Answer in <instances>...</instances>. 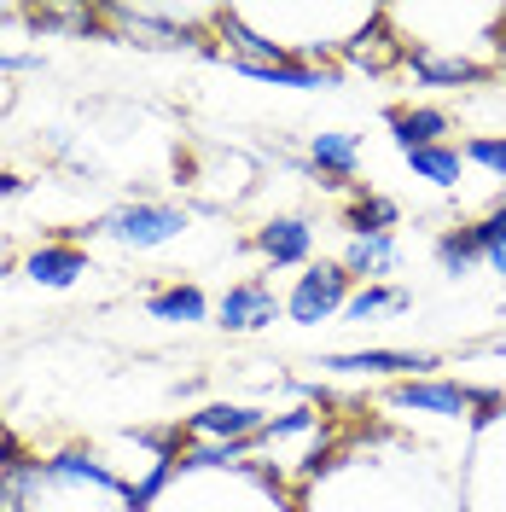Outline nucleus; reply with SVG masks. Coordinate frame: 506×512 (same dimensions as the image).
Instances as JSON below:
<instances>
[{
	"mask_svg": "<svg viewBox=\"0 0 506 512\" xmlns=\"http://www.w3.org/2000/svg\"><path fill=\"white\" fill-rule=\"evenodd\" d=\"M94 233H111V239L128 245V251H158V245H169V239L187 233V210H175V204H152V198H134V204H117L111 216H99Z\"/></svg>",
	"mask_w": 506,
	"mask_h": 512,
	"instance_id": "f257e3e1",
	"label": "nucleus"
},
{
	"mask_svg": "<svg viewBox=\"0 0 506 512\" xmlns=\"http://www.w3.org/2000/svg\"><path fill=\"white\" fill-rule=\"evenodd\" d=\"M506 396L489 384H448V379H408L390 390V408H408V414H472V408H501Z\"/></svg>",
	"mask_w": 506,
	"mask_h": 512,
	"instance_id": "f03ea898",
	"label": "nucleus"
},
{
	"mask_svg": "<svg viewBox=\"0 0 506 512\" xmlns=\"http://www.w3.org/2000/svg\"><path fill=\"white\" fill-rule=\"evenodd\" d=\"M349 268L344 262H315L309 274H297V286L285 297V315L297 320V326H320L326 315H338L349 303Z\"/></svg>",
	"mask_w": 506,
	"mask_h": 512,
	"instance_id": "7ed1b4c3",
	"label": "nucleus"
},
{
	"mask_svg": "<svg viewBox=\"0 0 506 512\" xmlns=\"http://www.w3.org/2000/svg\"><path fill=\"white\" fill-rule=\"evenodd\" d=\"M192 18H210V12H192ZM105 24L117 35H140V47H198L204 35L187 30V18L181 12H169V6H105Z\"/></svg>",
	"mask_w": 506,
	"mask_h": 512,
	"instance_id": "20e7f679",
	"label": "nucleus"
},
{
	"mask_svg": "<svg viewBox=\"0 0 506 512\" xmlns=\"http://www.w3.org/2000/svg\"><path fill=\"white\" fill-rule=\"evenodd\" d=\"M274 315H280V297L262 280L227 286L222 303H216V326H227V332H262V326H274Z\"/></svg>",
	"mask_w": 506,
	"mask_h": 512,
	"instance_id": "39448f33",
	"label": "nucleus"
},
{
	"mask_svg": "<svg viewBox=\"0 0 506 512\" xmlns=\"http://www.w3.org/2000/svg\"><path fill=\"white\" fill-rule=\"evenodd\" d=\"M326 373H384V379H419L437 367V355L425 350H349V355H326Z\"/></svg>",
	"mask_w": 506,
	"mask_h": 512,
	"instance_id": "423d86ee",
	"label": "nucleus"
},
{
	"mask_svg": "<svg viewBox=\"0 0 506 512\" xmlns=\"http://www.w3.org/2000/svg\"><path fill=\"white\" fill-rule=\"evenodd\" d=\"M262 425H268V414H256V408L210 402V408L187 414V437H204V443H251Z\"/></svg>",
	"mask_w": 506,
	"mask_h": 512,
	"instance_id": "0eeeda50",
	"label": "nucleus"
},
{
	"mask_svg": "<svg viewBox=\"0 0 506 512\" xmlns=\"http://www.w3.org/2000/svg\"><path fill=\"white\" fill-rule=\"evenodd\" d=\"M24 274H30L35 286L64 291V286H76V280L88 274V251L70 245V239H47V245H35V251L24 256Z\"/></svg>",
	"mask_w": 506,
	"mask_h": 512,
	"instance_id": "6e6552de",
	"label": "nucleus"
},
{
	"mask_svg": "<svg viewBox=\"0 0 506 512\" xmlns=\"http://www.w3.org/2000/svg\"><path fill=\"white\" fill-rule=\"evenodd\" d=\"M402 64L413 70V82H425V88H472V82H489V64L466 59V53H454V59H443V53H425V47H402Z\"/></svg>",
	"mask_w": 506,
	"mask_h": 512,
	"instance_id": "1a4fd4ad",
	"label": "nucleus"
},
{
	"mask_svg": "<svg viewBox=\"0 0 506 512\" xmlns=\"http://www.w3.org/2000/svg\"><path fill=\"white\" fill-rule=\"evenodd\" d=\"M309 169L320 175V187H344L349 175L361 169V146H355V134H338V128H326L309 140Z\"/></svg>",
	"mask_w": 506,
	"mask_h": 512,
	"instance_id": "9d476101",
	"label": "nucleus"
},
{
	"mask_svg": "<svg viewBox=\"0 0 506 512\" xmlns=\"http://www.w3.org/2000/svg\"><path fill=\"white\" fill-rule=\"evenodd\" d=\"M256 251L268 256L274 268H291V262H303V256L315 251V227L303 222V216H274L256 233Z\"/></svg>",
	"mask_w": 506,
	"mask_h": 512,
	"instance_id": "9b49d317",
	"label": "nucleus"
},
{
	"mask_svg": "<svg viewBox=\"0 0 506 512\" xmlns=\"http://www.w3.org/2000/svg\"><path fill=\"white\" fill-rule=\"evenodd\" d=\"M384 123H390V134H396L402 152H419V146H443L448 111H437V105H396Z\"/></svg>",
	"mask_w": 506,
	"mask_h": 512,
	"instance_id": "f8f14e48",
	"label": "nucleus"
},
{
	"mask_svg": "<svg viewBox=\"0 0 506 512\" xmlns=\"http://www.w3.org/2000/svg\"><path fill=\"white\" fill-rule=\"evenodd\" d=\"M344 268H349V280H367V286L379 274H396V239L390 233H355L344 251Z\"/></svg>",
	"mask_w": 506,
	"mask_h": 512,
	"instance_id": "ddd939ff",
	"label": "nucleus"
},
{
	"mask_svg": "<svg viewBox=\"0 0 506 512\" xmlns=\"http://www.w3.org/2000/svg\"><path fill=\"white\" fill-rule=\"evenodd\" d=\"M251 82H274V88H338V70L326 64H233Z\"/></svg>",
	"mask_w": 506,
	"mask_h": 512,
	"instance_id": "4468645a",
	"label": "nucleus"
},
{
	"mask_svg": "<svg viewBox=\"0 0 506 512\" xmlns=\"http://www.w3.org/2000/svg\"><path fill=\"white\" fill-rule=\"evenodd\" d=\"M349 64H367V70H384L390 59H402V41H390L384 35V12H367V30L349 35L344 47H338Z\"/></svg>",
	"mask_w": 506,
	"mask_h": 512,
	"instance_id": "2eb2a0df",
	"label": "nucleus"
},
{
	"mask_svg": "<svg viewBox=\"0 0 506 512\" xmlns=\"http://www.w3.org/2000/svg\"><path fill=\"white\" fill-rule=\"evenodd\" d=\"M146 315L152 320H175V326H198V320L210 315V297L198 286H163L146 297Z\"/></svg>",
	"mask_w": 506,
	"mask_h": 512,
	"instance_id": "dca6fc26",
	"label": "nucleus"
},
{
	"mask_svg": "<svg viewBox=\"0 0 506 512\" xmlns=\"http://www.w3.org/2000/svg\"><path fill=\"white\" fill-rule=\"evenodd\" d=\"M402 309H413V297L402 286H361V291H349V303H344L349 320H379V315H402Z\"/></svg>",
	"mask_w": 506,
	"mask_h": 512,
	"instance_id": "f3484780",
	"label": "nucleus"
},
{
	"mask_svg": "<svg viewBox=\"0 0 506 512\" xmlns=\"http://www.w3.org/2000/svg\"><path fill=\"white\" fill-rule=\"evenodd\" d=\"M396 216H402V210H396V204H390V198H379V192H367V187H355V204H349V239H355V233H390V227H396Z\"/></svg>",
	"mask_w": 506,
	"mask_h": 512,
	"instance_id": "a211bd4d",
	"label": "nucleus"
},
{
	"mask_svg": "<svg viewBox=\"0 0 506 512\" xmlns=\"http://www.w3.org/2000/svg\"><path fill=\"white\" fill-rule=\"evenodd\" d=\"M408 163H413L419 181H431V187H454L466 152H454V146H419V152H408Z\"/></svg>",
	"mask_w": 506,
	"mask_h": 512,
	"instance_id": "6ab92c4d",
	"label": "nucleus"
},
{
	"mask_svg": "<svg viewBox=\"0 0 506 512\" xmlns=\"http://www.w3.org/2000/svg\"><path fill=\"white\" fill-rule=\"evenodd\" d=\"M437 262H443V274L460 280V274H472L477 262H483V251L472 245V233L460 227V233H443V239H437Z\"/></svg>",
	"mask_w": 506,
	"mask_h": 512,
	"instance_id": "aec40b11",
	"label": "nucleus"
},
{
	"mask_svg": "<svg viewBox=\"0 0 506 512\" xmlns=\"http://www.w3.org/2000/svg\"><path fill=\"white\" fill-rule=\"evenodd\" d=\"M466 163H483L489 175L506 181V140H489V134H483V140H466Z\"/></svg>",
	"mask_w": 506,
	"mask_h": 512,
	"instance_id": "412c9836",
	"label": "nucleus"
},
{
	"mask_svg": "<svg viewBox=\"0 0 506 512\" xmlns=\"http://www.w3.org/2000/svg\"><path fill=\"white\" fill-rule=\"evenodd\" d=\"M18 466H30V454H24V443L0 425V472H18Z\"/></svg>",
	"mask_w": 506,
	"mask_h": 512,
	"instance_id": "4be33fe9",
	"label": "nucleus"
},
{
	"mask_svg": "<svg viewBox=\"0 0 506 512\" xmlns=\"http://www.w3.org/2000/svg\"><path fill=\"white\" fill-rule=\"evenodd\" d=\"M24 187H30L24 175H12V169H0V198H24Z\"/></svg>",
	"mask_w": 506,
	"mask_h": 512,
	"instance_id": "5701e85b",
	"label": "nucleus"
},
{
	"mask_svg": "<svg viewBox=\"0 0 506 512\" xmlns=\"http://www.w3.org/2000/svg\"><path fill=\"white\" fill-rule=\"evenodd\" d=\"M483 262H489L495 274H506V233H501V239H495V245H489V251H483Z\"/></svg>",
	"mask_w": 506,
	"mask_h": 512,
	"instance_id": "b1692460",
	"label": "nucleus"
},
{
	"mask_svg": "<svg viewBox=\"0 0 506 512\" xmlns=\"http://www.w3.org/2000/svg\"><path fill=\"white\" fill-rule=\"evenodd\" d=\"M495 59H501V70H506V24H501V41H495Z\"/></svg>",
	"mask_w": 506,
	"mask_h": 512,
	"instance_id": "393cba45",
	"label": "nucleus"
},
{
	"mask_svg": "<svg viewBox=\"0 0 506 512\" xmlns=\"http://www.w3.org/2000/svg\"><path fill=\"white\" fill-rule=\"evenodd\" d=\"M489 216H495V222H501V227H506V198H501V204H495V210H489Z\"/></svg>",
	"mask_w": 506,
	"mask_h": 512,
	"instance_id": "a878e982",
	"label": "nucleus"
},
{
	"mask_svg": "<svg viewBox=\"0 0 506 512\" xmlns=\"http://www.w3.org/2000/svg\"><path fill=\"white\" fill-rule=\"evenodd\" d=\"M0 274H6V262H0Z\"/></svg>",
	"mask_w": 506,
	"mask_h": 512,
	"instance_id": "bb28decb",
	"label": "nucleus"
},
{
	"mask_svg": "<svg viewBox=\"0 0 506 512\" xmlns=\"http://www.w3.org/2000/svg\"><path fill=\"white\" fill-rule=\"evenodd\" d=\"M501 414H506V402H501Z\"/></svg>",
	"mask_w": 506,
	"mask_h": 512,
	"instance_id": "cd10ccee",
	"label": "nucleus"
}]
</instances>
